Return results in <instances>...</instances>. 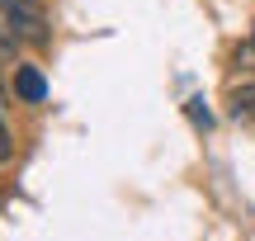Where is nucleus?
Returning a JSON list of instances; mask_svg holds the SVG:
<instances>
[{"label":"nucleus","instance_id":"3","mask_svg":"<svg viewBox=\"0 0 255 241\" xmlns=\"http://www.w3.org/2000/svg\"><path fill=\"white\" fill-rule=\"evenodd\" d=\"M227 109H232V119L255 123V85H241V90H232V95H227Z\"/></svg>","mask_w":255,"mask_h":241},{"label":"nucleus","instance_id":"2","mask_svg":"<svg viewBox=\"0 0 255 241\" xmlns=\"http://www.w3.org/2000/svg\"><path fill=\"white\" fill-rule=\"evenodd\" d=\"M14 95L24 104H43V95H47V81H43V71L38 66H14Z\"/></svg>","mask_w":255,"mask_h":241},{"label":"nucleus","instance_id":"1","mask_svg":"<svg viewBox=\"0 0 255 241\" xmlns=\"http://www.w3.org/2000/svg\"><path fill=\"white\" fill-rule=\"evenodd\" d=\"M0 19H5V28L19 38V43L43 47L47 38H52V28H47V5H43V0H0Z\"/></svg>","mask_w":255,"mask_h":241},{"label":"nucleus","instance_id":"5","mask_svg":"<svg viewBox=\"0 0 255 241\" xmlns=\"http://www.w3.org/2000/svg\"><path fill=\"white\" fill-rule=\"evenodd\" d=\"M14 156V137H9V128H5V114H0V166Z\"/></svg>","mask_w":255,"mask_h":241},{"label":"nucleus","instance_id":"4","mask_svg":"<svg viewBox=\"0 0 255 241\" xmlns=\"http://www.w3.org/2000/svg\"><path fill=\"white\" fill-rule=\"evenodd\" d=\"M232 66H237L241 76H255V24H251V33L237 43V52H232Z\"/></svg>","mask_w":255,"mask_h":241},{"label":"nucleus","instance_id":"6","mask_svg":"<svg viewBox=\"0 0 255 241\" xmlns=\"http://www.w3.org/2000/svg\"><path fill=\"white\" fill-rule=\"evenodd\" d=\"M9 38H14V33H5V28H0V52H9Z\"/></svg>","mask_w":255,"mask_h":241},{"label":"nucleus","instance_id":"7","mask_svg":"<svg viewBox=\"0 0 255 241\" xmlns=\"http://www.w3.org/2000/svg\"><path fill=\"white\" fill-rule=\"evenodd\" d=\"M0 109H5V90H0Z\"/></svg>","mask_w":255,"mask_h":241}]
</instances>
